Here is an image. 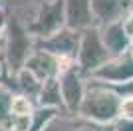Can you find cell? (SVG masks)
<instances>
[{"label":"cell","mask_w":133,"mask_h":131,"mask_svg":"<svg viewBox=\"0 0 133 131\" xmlns=\"http://www.w3.org/2000/svg\"><path fill=\"white\" fill-rule=\"evenodd\" d=\"M119 105H121V97L111 86L88 80L85 95L79 105L78 117L91 125L113 123L119 117Z\"/></svg>","instance_id":"cell-1"},{"label":"cell","mask_w":133,"mask_h":131,"mask_svg":"<svg viewBox=\"0 0 133 131\" xmlns=\"http://www.w3.org/2000/svg\"><path fill=\"white\" fill-rule=\"evenodd\" d=\"M107 60H111V54L107 52L105 44L101 40L99 28H88L82 32L79 38V50H78V58L76 64L82 70V74L85 77H89L95 70H99Z\"/></svg>","instance_id":"cell-2"},{"label":"cell","mask_w":133,"mask_h":131,"mask_svg":"<svg viewBox=\"0 0 133 131\" xmlns=\"http://www.w3.org/2000/svg\"><path fill=\"white\" fill-rule=\"evenodd\" d=\"M58 82L62 89V99H64V109L70 115H78L79 105L85 95V87H88V77L82 74L76 62L66 64L58 74Z\"/></svg>","instance_id":"cell-3"},{"label":"cell","mask_w":133,"mask_h":131,"mask_svg":"<svg viewBox=\"0 0 133 131\" xmlns=\"http://www.w3.org/2000/svg\"><path fill=\"white\" fill-rule=\"evenodd\" d=\"M66 28V20H64V0H50V2H38L36 14H34L30 26H28V34L36 38H46L52 36L54 32Z\"/></svg>","instance_id":"cell-4"},{"label":"cell","mask_w":133,"mask_h":131,"mask_svg":"<svg viewBox=\"0 0 133 131\" xmlns=\"http://www.w3.org/2000/svg\"><path fill=\"white\" fill-rule=\"evenodd\" d=\"M79 38H82V32H74L70 28H62V30L54 32L52 36L36 38L34 40V48L48 52L58 60L76 62L78 50H79Z\"/></svg>","instance_id":"cell-5"},{"label":"cell","mask_w":133,"mask_h":131,"mask_svg":"<svg viewBox=\"0 0 133 131\" xmlns=\"http://www.w3.org/2000/svg\"><path fill=\"white\" fill-rule=\"evenodd\" d=\"M88 80L105 83V86H111V87L131 82L133 80V52L129 50V52H125L121 56H115V58L107 60Z\"/></svg>","instance_id":"cell-6"},{"label":"cell","mask_w":133,"mask_h":131,"mask_svg":"<svg viewBox=\"0 0 133 131\" xmlns=\"http://www.w3.org/2000/svg\"><path fill=\"white\" fill-rule=\"evenodd\" d=\"M133 8V0H91L94 26L103 28L115 22H121Z\"/></svg>","instance_id":"cell-7"},{"label":"cell","mask_w":133,"mask_h":131,"mask_svg":"<svg viewBox=\"0 0 133 131\" xmlns=\"http://www.w3.org/2000/svg\"><path fill=\"white\" fill-rule=\"evenodd\" d=\"M66 64H72V62L58 60V58H54V56L48 54V52H42V50L34 48L32 54L28 56L26 62H24V70L32 71L40 82H46V80H50V77H58L60 70Z\"/></svg>","instance_id":"cell-8"},{"label":"cell","mask_w":133,"mask_h":131,"mask_svg":"<svg viewBox=\"0 0 133 131\" xmlns=\"http://www.w3.org/2000/svg\"><path fill=\"white\" fill-rule=\"evenodd\" d=\"M64 20L66 28L74 32H83L94 28L91 0H64Z\"/></svg>","instance_id":"cell-9"},{"label":"cell","mask_w":133,"mask_h":131,"mask_svg":"<svg viewBox=\"0 0 133 131\" xmlns=\"http://www.w3.org/2000/svg\"><path fill=\"white\" fill-rule=\"evenodd\" d=\"M99 32H101V40L105 44L107 52L111 54V58L121 56V54L131 50V38L127 36V32H125L121 22L103 26V28H99Z\"/></svg>","instance_id":"cell-10"},{"label":"cell","mask_w":133,"mask_h":131,"mask_svg":"<svg viewBox=\"0 0 133 131\" xmlns=\"http://www.w3.org/2000/svg\"><path fill=\"white\" fill-rule=\"evenodd\" d=\"M36 105H40V107H52V109H58V111H66L64 109V99H62V89H60L58 77H50V80L42 82Z\"/></svg>","instance_id":"cell-11"},{"label":"cell","mask_w":133,"mask_h":131,"mask_svg":"<svg viewBox=\"0 0 133 131\" xmlns=\"http://www.w3.org/2000/svg\"><path fill=\"white\" fill-rule=\"evenodd\" d=\"M12 80H14V93H20V95H26V97L30 99H38V93H40V87H42V82H40L38 77L34 76L32 71L28 70H18L14 76H12Z\"/></svg>","instance_id":"cell-12"},{"label":"cell","mask_w":133,"mask_h":131,"mask_svg":"<svg viewBox=\"0 0 133 131\" xmlns=\"http://www.w3.org/2000/svg\"><path fill=\"white\" fill-rule=\"evenodd\" d=\"M60 113H66V111H58V109H52V107H40V105H36V109L30 115V131H42Z\"/></svg>","instance_id":"cell-13"},{"label":"cell","mask_w":133,"mask_h":131,"mask_svg":"<svg viewBox=\"0 0 133 131\" xmlns=\"http://www.w3.org/2000/svg\"><path fill=\"white\" fill-rule=\"evenodd\" d=\"M79 125H82V119H79L78 115L60 113L52 123H48L42 131H76Z\"/></svg>","instance_id":"cell-14"},{"label":"cell","mask_w":133,"mask_h":131,"mask_svg":"<svg viewBox=\"0 0 133 131\" xmlns=\"http://www.w3.org/2000/svg\"><path fill=\"white\" fill-rule=\"evenodd\" d=\"M12 97H14V89L6 82L0 80V125H4L10 119V107H12Z\"/></svg>","instance_id":"cell-15"},{"label":"cell","mask_w":133,"mask_h":131,"mask_svg":"<svg viewBox=\"0 0 133 131\" xmlns=\"http://www.w3.org/2000/svg\"><path fill=\"white\" fill-rule=\"evenodd\" d=\"M36 109V101L26 95H20V93H14L12 97V107H10V115H16V117H24V115H32V111Z\"/></svg>","instance_id":"cell-16"},{"label":"cell","mask_w":133,"mask_h":131,"mask_svg":"<svg viewBox=\"0 0 133 131\" xmlns=\"http://www.w3.org/2000/svg\"><path fill=\"white\" fill-rule=\"evenodd\" d=\"M119 117H121V119H133V97H123L121 99Z\"/></svg>","instance_id":"cell-17"},{"label":"cell","mask_w":133,"mask_h":131,"mask_svg":"<svg viewBox=\"0 0 133 131\" xmlns=\"http://www.w3.org/2000/svg\"><path fill=\"white\" fill-rule=\"evenodd\" d=\"M113 125H115V131H133V119H121V117H117L113 121Z\"/></svg>","instance_id":"cell-18"},{"label":"cell","mask_w":133,"mask_h":131,"mask_svg":"<svg viewBox=\"0 0 133 131\" xmlns=\"http://www.w3.org/2000/svg\"><path fill=\"white\" fill-rule=\"evenodd\" d=\"M6 26H8V16H6V10L2 8V4H0V40H2V36H4Z\"/></svg>","instance_id":"cell-19"},{"label":"cell","mask_w":133,"mask_h":131,"mask_svg":"<svg viewBox=\"0 0 133 131\" xmlns=\"http://www.w3.org/2000/svg\"><path fill=\"white\" fill-rule=\"evenodd\" d=\"M94 131H115L113 123H97V125H91Z\"/></svg>","instance_id":"cell-20"},{"label":"cell","mask_w":133,"mask_h":131,"mask_svg":"<svg viewBox=\"0 0 133 131\" xmlns=\"http://www.w3.org/2000/svg\"><path fill=\"white\" fill-rule=\"evenodd\" d=\"M76 131H94V127H91V123H85V121H82V125H79Z\"/></svg>","instance_id":"cell-21"},{"label":"cell","mask_w":133,"mask_h":131,"mask_svg":"<svg viewBox=\"0 0 133 131\" xmlns=\"http://www.w3.org/2000/svg\"><path fill=\"white\" fill-rule=\"evenodd\" d=\"M4 71H6V66H4V60H2V54H0V80L4 76Z\"/></svg>","instance_id":"cell-22"},{"label":"cell","mask_w":133,"mask_h":131,"mask_svg":"<svg viewBox=\"0 0 133 131\" xmlns=\"http://www.w3.org/2000/svg\"><path fill=\"white\" fill-rule=\"evenodd\" d=\"M4 131H6V129H4Z\"/></svg>","instance_id":"cell-23"}]
</instances>
